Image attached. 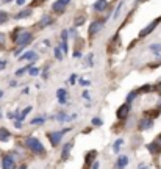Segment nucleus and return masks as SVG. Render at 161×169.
I'll use <instances>...</instances> for the list:
<instances>
[{
  "label": "nucleus",
  "mask_w": 161,
  "mask_h": 169,
  "mask_svg": "<svg viewBox=\"0 0 161 169\" xmlns=\"http://www.w3.org/2000/svg\"><path fill=\"white\" fill-rule=\"evenodd\" d=\"M25 146H27L32 152H35V153H44V152H46V149H44V146L41 144V141L36 139L35 136L27 138V139H25Z\"/></svg>",
  "instance_id": "obj_1"
},
{
  "label": "nucleus",
  "mask_w": 161,
  "mask_h": 169,
  "mask_svg": "<svg viewBox=\"0 0 161 169\" xmlns=\"http://www.w3.org/2000/svg\"><path fill=\"white\" fill-rule=\"evenodd\" d=\"M32 39H33V35L30 32H21V35H13V41L17 46H24L25 47L27 44L32 42Z\"/></svg>",
  "instance_id": "obj_2"
},
{
  "label": "nucleus",
  "mask_w": 161,
  "mask_h": 169,
  "mask_svg": "<svg viewBox=\"0 0 161 169\" xmlns=\"http://www.w3.org/2000/svg\"><path fill=\"white\" fill-rule=\"evenodd\" d=\"M158 24H159V19H155V21H152V22H150V24H149L145 28H142V30L139 32V38H145V36H149V35H150V33L155 30V27H156Z\"/></svg>",
  "instance_id": "obj_3"
},
{
  "label": "nucleus",
  "mask_w": 161,
  "mask_h": 169,
  "mask_svg": "<svg viewBox=\"0 0 161 169\" xmlns=\"http://www.w3.org/2000/svg\"><path fill=\"white\" fill-rule=\"evenodd\" d=\"M63 135H64L63 130L61 132H50L49 133V141L52 142V146H58L60 141H61V138H63Z\"/></svg>",
  "instance_id": "obj_4"
},
{
  "label": "nucleus",
  "mask_w": 161,
  "mask_h": 169,
  "mask_svg": "<svg viewBox=\"0 0 161 169\" xmlns=\"http://www.w3.org/2000/svg\"><path fill=\"white\" fill-rule=\"evenodd\" d=\"M2 167H3V169H16V161H14V158L10 157V155H5V157L2 158Z\"/></svg>",
  "instance_id": "obj_5"
},
{
  "label": "nucleus",
  "mask_w": 161,
  "mask_h": 169,
  "mask_svg": "<svg viewBox=\"0 0 161 169\" xmlns=\"http://www.w3.org/2000/svg\"><path fill=\"white\" fill-rule=\"evenodd\" d=\"M128 113H130V103H124V105H120L119 107V110H117V113H116V116H117V119H125L127 116H128Z\"/></svg>",
  "instance_id": "obj_6"
},
{
  "label": "nucleus",
  "mask_w": 161,
  "mask_h": 169,
  "mask_svg": "<svg viewBox=\"0 0 161 169\" xmlns=\"http://www.w3.org/2000/svg\"><path fill=\"white\" fill-rule=\"evenodd\" d=\"M102 28H103V22H100V21H94V22H91L88 33H89V35H95V33H99Z\"/></svg>",
  "instance_id": "obj_7"
},
{
  "label": "nucleus",
  "mask_w": 161,
  "mask_h": 169,
  "mask_svg": "<svg viewBox=\"0 0 161 169\" xmlns=\"http://www.w3.org/2000/svg\"><path fill=\"white\" fill-rule=\"evenodd\" d=\"M152 125H153V119H152V117H144V119H141L139 124H138L139 130H149Z\"/></svg>",
  "instance_id": "obj_8"
},
{
  "label": "nucleus",
  "mask_w": 161,
  "mask_h": 169,
  "mask_svg": "<svg viewBox=\"0 0 161 169\" xmlns=\"http://www.w3.org/2000/svg\"><path fill=\"white\" fill-rule=\"evenodd\" d=\"M56 96H58V102H60L61 105H64V103L67 102V91H66V89L60 88V89L56 91Z\"/></svg>",
  "instance_id": "obj_9"
},
{
  "label": "nucleus",
  "mask_w": 161,
  "mask_h": 169,
  "mask_svg": "<svg viewBox=\"0 0 161 169\" xmlns=\"http://www.w3.org/2000/svg\"><path fill=\"white\" fill-rule=\"evenodd\" d=\"M108 7V2L106 0H97V2L94 3V10L95 11H105Z\"/></svg>",
  "instance_id": "obj_10"
},
{
  "label": "nucleus",
  "mask_w": 161,
  "mask_h": 169,
  "mask_svg": "<svg viewBox=\"0 0 161 169\" xmlns=\"http://www.w3.org/2000/svg\"><path fill=\"white\" fill-rule=\"evenodd\" d=\"M21 60H22V61H27V60H28V61H35V60H36V52H35V50H28V52H25V53L21 57Z\"/></svg>",
  "instance_id": "obj_11"
},
{
  "label": "nucleus",
  "mask_w": 161,
  "mask_h": 169,
  "mask_svg": "<svg viewBox=\"0 0 161 169\" xmlns=\"http://www.w3.org/2000/svg\"><path fill=\"white\" fill-rule=\"evenodd\" d=\"M71 150H72V142H66V144H64V147H63V150H61V158H63V160L69 158Z\"/></svg>",
  "instance_id": "obj_12"
},
{
  "label": "nucleus",
  "mask_w": 161,
  "mask_h": 169,
  "mask_svg": "<svg viewBox=\"0 0 161 169\" xmlns=\"http://www.w3.org/2000/svg\"><path fill=\"white\" fill-rule=\"evenodd\" d=\"M64 8H66V5H63L60 0H56V2L52 5V10H53L55 13H58V14H61V13L64 11Z\"/></svg>",
  "instance_id": "obj_13"
},
{
  "label": "nucleus",
  "mask_w": 161,
  "mask_h": 169,
  "mask_svg": "<svg viewBox=\"0 0 161 169\" xmlns=\"http://www.w3.org/2000/svg\"><path fill=\"white\" fill-rule=\"evenodd\" d=\"M10 138H11V135L7 128H0V141L7 142V141H10Z\"/></svg>",
  "instance_id": "obj_14"
},
{
  "label": "nucleus",
  "mask_w": 161,
  "mask_h": 169,
  "mask_svg": "<svg viewBox=\"0 0 161 169\" xmlns=\"http://www.w3.org/2000/svg\"><path fill=\"white\" fill-rule=\"evenodd\" d=\"M127 164H128V157H127V155L119 157V160H117V167H119V169H124Z\"/></svg>",
  "instance_id": "obj_15"
},
{
  "label": "nucleus",
  "mask_w": 161,
  "mask_h": 169,
  "mask_svg": "<svg viewBox=\"0 0 161 169\" xmlns=\"http://www.w3.org/2000/svg\"><path fill=\"white\" fill-rule=\"evenodd\" d=\"M74 117H77V116H75V114L67 116L66 113H60V114L56 116V119H58V121H61V122H67V121H71V119H74Z\"/></svg>",
  "instance_id": "obj_16"
},
{
  "label": "nucleus",
  "mask_w": 161,
  "mask_h": 169,
  "mask_svg": "<svg viewBox=\"0 0 161 169\" xmlns=\"http://www.w3.org/2000/svg\"><path fill=\"white\" fill-rule=\"evenodd\" d=\"M52 24V19H50V16H44L42 19H41V22H39V28H44V27H47V25H50Z\"/></svg>",
  "instance_id": "obj_17"
},
{
  "label": "nucleus",
  "mask_w": 161,
  "mask_h": 169,
  "mask_svg": "<svg viewBox=\"0 0 161 169\" xmlns=\"http://www.w3.org/2000/svg\"><path fill=\"white\" fill-rule=\"evenodd\" d=\"M147 149H149V152H152V153H156L161 147L158 146V142H152V144H149L147 146Z\"/></svg>",
  "instance_id": "obj_18"
},
{
  "label": "nucleus",
  "mask_w": 161,
  "mask_h": 169,
  "mask_svg": "<svg viewBox=\"0 0 161 169\" xmlns=\"http://www.w3.org/2000/svg\"><path fill=\"white\" fill-rule=\"evenodd\" d=\"M122 144H124V139H117V141L113 144V152L117 153V152L120 150V146H122Z\"/></svg>",
  "instance_id": "obj_19"
},
{
  "label": "nucleus",
  "mask_w": 161,
  "mask_h": 169,
  "mask_svg": "<svg viewBox=\"0 0 161 169\" xmlns=\"http://www.w3.org/2000/svg\"><path fill=\"white\" fill-rule=\"evenodd\" d=\"M150 50H152L155 55H159V53H161V44H152V46H150Z\"/></svg>",
  "instance_id": "obj_20"
},
{
  "label": "nucleus",
  "mask_w": 161,
  "mask_h": 169,
  "mask_svg": "<svg viewBox=\"0 0 161 169\" xmlns=\"http://www.w3.org/2000/svg\"><path fill=\"white\" fill-rule=\"evenodd\" d=\"M30 69H32V66H30V64H28V66H25V67H21V69L16 72V77H21V75H24V74H25V72H28Z\"/></svg>",
  "instance_id": "obj_21"
},
{
  "label": "nucleus",
  "mask_w": 161,
  "mask_h": 169,
  "mask_svg": "<svg viewBox=\"0 0 161 169\" xmlns=\"http://www.w3.org/2000/svg\"><path fill=\"white\" fill-rule=\"evenodd\" d=\"M32 13H33L32 10H24V11H21V13H19L16 17H17V19H21V17H27V16H30Z\"/></svg>",
  "instance_id": "obj_22"
},
{
  "label": "nucleus",
  "mask_w": 161,
  "mask_h": 169,
  "mask_svg": "<svg viewBox=\"0 0 161 169\" xmlns=\"http://www.w3.org/2000/svg\"><path fill=\"white\" fill-rule=\"evenodd\" d=\"M30 124H33V125H42L44 124V117L42 116H39V117H35Z\"/></svg>",
  "instance_id": "obj_23"
},
{
  "label": "nucleus",
  "mask_w": 161,
  "mask_h": 169,
  "mask_svg": "<svg viewBox=\"0 0 161 169\" xmlns=\"http://www.w3.org/2000/svg\"><path fill=\"white\" fill-rule=\"evenodd\" d=\"M136 94H138V91H133V92H130V94L127 96V103H131V102L136 99Z\"/></svg>",
  "instance_id": "obj_24"
},
{
  "label": "nucleus",
  "mask_w": 161,
  "mask_h": 169,
  "mask_svg": "<svg viewBox=\"0 0 161 169\" xmlns=\"http://www.w3.org/2000/svg\"><path fill=\"white\" fill-rule=\"evenodd\" d=\"M95 155H97V152H95V150H91V152L86 155V163H91V161H92V158H94Z\"/></svg>",
  "instance_id": "obj_25"
},
{
  "label": "nucleus",
  "mask_w": 161,
  "mask_h": 169,
  "mask_svg": "<svg viewBox=\"0 0 161 169\" xmlns=\"http://www.w3.org/2000/svg\"><path fill=\"white\" fill-rule=\"evenodd\" d=\"M8 21V14L5 11H0V24H5Z\"/></svg>",
  "instance_id": "obj_26"
},
{
  "label": "nucleus",
  "mask_w": 161,
  "mask_h": 169,
  "mask_svg": "<svg viewBox=\"0 0 161 169\" xmlns=\"http://www.w3.org/2000/svg\"><path fill=\"white\" fill-rule=\"evenodd\" d=\"M53 52H55V57H56V60H60V61H61V60H63V53H61V49H60V47H55V50H53Z\"/></svg>",
  "instance_id": "obj_27"
},
{
  "label": "nucleus",
  "mask_w": 161,
  "mask_h": 169,
  "mask_svg": "<svg viewBox=\"0 0 161 169\" xmlns=\"http://www.w3.org/2000/svg\"><path fill=\"white\" fill-rule=\"evenodd\" d=\"M32 110H33V108H32V107H27V108H25V110H24V111H22V114H21V116H19V121H22V119H24V117H25V116H27V114H28V113H30V111H32Z\"/></svg>",
  "instance_id": "obj_28"
},
{
  "label": "nucleus",
  "mask_w": 161,
  "mask_h": 169,
  "mask_svg": "<svg viewBox=\"0 0 161 169\" xmlns=\"http://www.w3.org/2000/svg\"><path fill=\"white\" fill-rule=\"evenodd\" d=\"M122 5H124V3L120 2V3H119V7L116 8V13L113 14V19H117V17H119V14H120V10H122Z\"/></svg>",
  "instance_id": "obj_29"
},
{
  "label": "nucleus",
  "mask_w": 161,
  "mask_h": 169,
  "mask_svg": "<svg viewBox=\"0 0 161 169\" xmlns=\"http://www.w3.org/2000/svg\"><path fill=\"white\" fill-rule=\"evenodd\" d=\"M152 89H153V86H152V85H145V86H142L138 92H149V91H152Z\"/></svg>",
  "instance_id": "obj_30"
},
{
  "label": "nucleus",
  "mask_w": 161,
  "mask_h": 169,
  "mask_svg": "<svg viewBox=\"0 0 161 169\" xmlns=\"http://www.w3.org/2000/svg\"><path fill=\"white\" fill-rule=\"evenodd\" d=\"M83 22H85V16H78V17H75V25H77V27H80Z\"/></svg>",
  "instance_id": "obj_31"
},
{
  "label": "nucleus",
  "mask_w": 161,
  "mask_h": 169,
  "mask_svg": "<svg viewBox=\"0 0 161 169\" xmlns=\"http://www.w3.org/2000/svg\"><path fill=\"white\" fill-rule=\"evenodd\" d=\"M28 72H30V75H32V77H36V75H39V72H41V71H39L38 67H32Z\"/></svg>",
  "instance_id": "obj_32"
},
{
  "label": "nucleus",
  "mask_w": 161,
  "mask_h": 169,
  "mask_svg": "<svg viewBox=\"0 0 161 169\" xmlns=\"http://www.w3.org/2000/svg\"><path fill=\"white\" fill-rule=\"evenodd\" d=\"M102 124H103V121H102V119H99V117H94V119H92V125H95V127H100Z\"/></svg>",
  "instance_id": "obj_33"
},
{
  "label": "nucleus",
  "mask_w": 161,
  "mask_h": 169,
  "mask_svg": "<svg viewBox=\"0 0 161 169\" xmlns=\"http://www.w3.org/2000/svg\"><path fill=\"white\" fill-rule=\"evenodd\" d=\"M60 49L66 53V52H67V42H66V41H63V42H61V46H60Z\"/></svg>",
  "instance_id": "obj_34"
},
{
  "label": "nucleus",
  "mask_w": 161,
  "mask_h": 169,
  "mask_svg": "<svg viewBox=\"0 0 161 169\" xmlns=\"http://www.w3.org/2000/svg\"><path fill=\"white\" fill-rule=\"evenodd\" d=\"M80 83H81V86H89V85H91V82H88V80H83V78H80Z\"/></svg>",
  "instance_id": "obj_35"
},
{
  "label": "nucleus",
  "mask_w": 161,
  "mask_h": 169,
  "mask_svg": "<svg viewBox=\"0 0 161 169\" xmlns=\"http://www.w3.org/2000/svg\"><path fill=\"white\" fill-rule=\"evenodd\" d=\"M61 39H63V41H67V32H66V30H63V33H61Z\"/></svg>",
  "instance_id": "obj_36"
},
{
  "label": "nucleus",
  "mask_w": 161,
  "mask_h": 169,
  "mask_svg": "<svg viewBox=\"0 0 161 169\" xmlns=\"http://www.w3.org/2000/svg\"><path fill=\"white\" fill-rule=\"evenodd\" d=\"M5 42V35H2V33H0V46H2Z\"/></svg>",
  "instance_id": "obj_37"
},
{
  "label": "nucleus",
  "mask_w": 161,
  "mask_h": 169,
  "mask_svg": "<svg viewBox=\"0 0 161 169\" xmlns=\"http://www.w3.org/2000/svg\"><path fill=\"white\" fill-rule=\"evenodd\" d=\"M74 57H75V58H80V57H81V53H80L78 50H75V52H74Z\"/></svg>",
  "instance_id": "obj_38"
},
{
  "label": "nucleus",
  "mask_w": 161,
  "mask_h": 169,
  "mask_svg": "<svg viewBox=\"0 0 161 169\" xmlns=\"http://www.w3.org/2000/svg\"><path fill=\"white\" fill-rule=\"evenodd\" d=\"M83 97H85L86 100H89V92H88V91H85V92H83Z\"/></svg>",
  "instance_id": "obj_39"
},
{
  "label": "nucleus",
  "mask_w": 161,
  "mask_h": 169,
  "mask_svg": "<svg viewBox=\"0 0 161 169\" xmlns=\"http://www.w3.org/2000/svg\"><path fill=\"white\" fill-rule=\"evenodd\" d=\"M14 125H16L17 128H21V127H22V124H21V121H19V119H17V121L14 122Z\"/></svg>",
  "instance_id": "obj_40"
},
{
  "label": "nucleus",
  "mask_w": 161,
  "mask_h": 169,
  "mask_svg": "<svg viewBox=\"0 0 161 169\" xmlns=\"http://www.w3.org/2000/svg\"><path fill=\"white\" fill-rule=\"evenodd\" d=\"M7 66V61H0V69H3Z\"/></svg>",
  "instance_id": "obj_41"
},
{
  "label": "nucleus",
  "mask_w": 161,
  "mask_h": 169,
  "mask_svg": "<svg viewBox=\"0 0 161 169\" xmlns=\"http://www.w3.org/2000/svg\"><path fill=\"white\" fill-rule=\"evenodd\" d=\"M91 169H99V163H97V161H95V163H94V164H92V167H91Z\"/></svg>",
  "instance_id": "obj_42"
},
{
  "label": "nucleus",
  "mask_w": 161,
  "mask_h": 169,
  "mask_svg": "<svg viewBox=\"0 0 161 169\" xmlns=\"http://www.w3.org/2000/svg\"><path fill=\"white\" fill-rule=\"evenodd\" d=\"M60 2H61V3H63V5H67V3H69V2H71V0H60Z\"/></svg>",
  "instance_id": "obj_43"
},
{
  "label": "nucleus",
  "mask_w": 161,
  "mask_h": 169,
  "mask_svg": "<svg viewBox=\"0 0 161 169\" xmlns=\"http://www.w3.org/2000/svg\"><path fill=\"white\" fill-rule=\"evenodd\" d=\"M16 2H17V5H24V3H25V0H16Z\"/></svg>",
  "instance_id": "obj_44"
},
{
  "label": "nucleus",
  "mask_w": 161,
  "mask_h": 169,
  "mask_svg": "<svg viewBox=\"0 0 161 169\" xmlns=\"http://www.w3.org/2000/svg\"><path fill=\"white\" fill-rule=\"evenodd\" d=\"M42 2H44V0H35L33 5H38V3H42Z\"/></svg>",
  "instance_id": "obj_45"
},
{
  "label": "nucleus",
  "mask_w": 161,
  "mask_h": 169,
  "mask_svg": "<svg viewBox=\"0 0 161 169\" xmlns=\"http://www.w3.org/2000/svg\"><path fill=\"white\" fill-rule=\"evenodd\" d=\"M156 142H158V146H159V147H161V135H159V136H158V139H156Z\"/></svg>",
  "instance_id": "obj_46"
},
{
  "label": "nucleus",
  "mask_w": 161,
  "mask_h": 169,
  "mask_svg": "<svg viewBox=\"0 0 161 169\" xmlns=\"http://www.w3.org/2000/svg\"><path fill=\"white\" fill-rule=\"evenodd\" d=\"M156 91H158V92H161V85H158V86H156Z\"/></svg>",
  "instance_id": "obj_47"
},
{
  "label": "nucleus",
  "mask_w": 161,
  "mask_h": 169,
  "mask_svg": "<svg viewBox=\"0 0 161 169\" xmlns=\"http://www.w3.org/2000/svg\"><path fill=\"white\" fill-rule=\"evenodd\" d=\"M138 169H149V167H147V166H144V164H142V166H141V167H138Z\"/></svg>",
  "instance_id": "obj_48"
},
{
  "label": "nucleus",
  "mask_w": 161,
  "mask_h": 169,
  "mask_svg": "<svg viewBox=\"0 0 161 169\" xmlns=\"http://www.w3.org/2000/svg\"><path fill=\"white\" fill-rule=\"evenodd\" d=\"M158 107H161V97L158 99Z\"/></svg>",
  "instance_id": "obj_49"
},
{
  "label": "nucleus",
  "mask_w": 161,
  "mask_h": 169,
  "mask_svg": "<svg viewBox=\"0 0 161 169\" xmlns=\"http://www.w3.org/2000/svg\"><path fill=\"white\" fill-rule=\"evenodd\" d=\"M2 96H3V91H2V89H0V97H2Z\"/></svg>",
  "instance_id": "obj_50"
}]
</instances>
